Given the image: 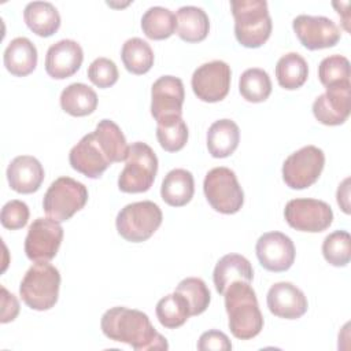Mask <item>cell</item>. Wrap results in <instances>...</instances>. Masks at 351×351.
Returning a JSON list of instances; mask_svg holds the SVG:
<instances>
[{
    "label": "cell",
    "instance_id": "74e56055",
    "mask_svg": "<svg viewBox=\"0 0 351 351\" xmlns=\"http://www.w3.org/2000/svg\"><path fill=\"white\" fill-rule=\"evenodd\" d=\"M118 69L117 64L108 58L95 59L88 69V78L97 88H110L118 81Z\"/></svg>",
    "mask_w": 351,
    "mask_h": 351
},
{
    "label": "cell",
    "instance_id": "d6986e66",
    "mask_svg": "<svg viewBox=\"0 0 351 351\" xmlns=\"http://www.w3.org/2000/svg\"><path fill=\"white\" fill-rule=\"evenodd\" d=\"M351 85L326 88L313 103V114L318 122L326 126L341 125L350 115Z\"/></svg>",
    "mask_w": 351,
    "mask_h": 351
},
{
    "label": "cell",
    "instance_id": "f546056e",
    "mask_svg": "<svg viewBox=\"0 0 351 351\" xmlns=\"http://www.w3.org/2000/svg\"><path fill=\"white\" fill-rule=\"evenodd\" d=\"M177 18L169 8L155 5L148 8L141 18V29L151 40H165L174 34Z\"/></svg>",
    "mask_w": 351,
    "mask_h": 351
},
{
    "label": "cell",
    "instance_id": "5b68a950",
    "mask_svg": "<svg viewBox=\"0 0 351 351\" xmlns=\"http://www.w3.org/2000/svg\"><path fill=\"white\" fill-rule=\"evenodd\" d=\"M156 171L158 158L154 149L143 141H136L129 145L126 163L118 178V188L125 193L147 192L155 181Z\"/></svg>",
    "mask_w": 351,
    "mask_h": 351
},
{
    "label": "cell",
    "instance_id": "f35d334b",
    "mask_svg": "<svg viewBox=\"0 0 351 351\" xmlns=\"http://www.w3.org/2000/svg\"><path fill=\"white\" fill-rule=\"evenodd\" d=\"M30 211L29 207L25 202L22 200H10L7 202L3 208H1V214H0V221L1 225L5 229L10 230H16L23 228L27 223Z\"/></svg>",
    "mask_w": 351,
    "mask_h": 351
},
{
    "label": "cell",
    "instance_id": "7c38bea8",
    "mask_svg": "<svg viewBox=\"0 0 351 351\" xmlns=\"http://www.w3.org/2000/svg\"><path fill=\"white\" fill-rule=\"evenodd\" d=\"M63 240V228L51 218H37L25 239L26 256L33 262H49L58 254Z\"/></svg>",
    "mask_w": 351,
    "mask_h": 351
},
{
    "label": "cell",
    "instance_id": "277c9868",
    "mask_svg": "<svg viewBox=\"0 0 351 351\" xmlns=\"http://www.w3.org/2000/svg\"><path fill=\"white\" fill-rule=\"evenodd\" d=\"M59 287V270L48 262H36L23 276L19 285V295L27 307L44 311L56 304Z\"/></svg>",
    "mask_w": 351,
    "mask_h": 351
},
{
    "label": "cell",
    "instance_id": "1f68e13d",
    "mask_svg": "<svg viewBox=\"0 0 351 351\" xmlns=\"http://www.w3.org/2000/svg\"><path fill=\"white\" fill-rule=\"evenodd\" d=\"M104 145L111 163L126 160L129 145L121 130V128L111 119H101L93 130Z\"/></svg>",
    "mask_w": 351,
    "mask_h": 351
},
{
    "label": "cell",
    "instance_id": "52a82bcc",
    "mask_svg": "<svg viewBox=\"0 0 351 351\" xmlns=\"http://www.w3.org/2000/svg\"><path fill=\"white\" fill-rule=\"evenodd\" d=\"M86 202L88 189L82 182L71 177H59L47 189L43 208L48 218L60 223L84 208Z\"/></svg>",
    "mask_w": 351,
    "mask_h": 351
},
{
    "label": "cell",
    "instance_id": "3957f363",
    "mask_svg": "<svg viewBox=\"0 0 351 351\" xmlns=\"http://www.w3.org/2000/svg\"><path fill=\"white\" fill-rule=\"evenodd\" d=\"M236 40L245 48H259L271 33V18L265 0H232Z\"/></svg>",
    "mask_w": 351,
    "mask_h": 351
},
{
    "label": "cell",
    "instance_id": "5bb4252c",
    "mask_svg": "<svg viewBox=\"0 0 351 351\" xmlns=\"http://www.w3.org/2000/svg\"><path fill=\"white\" fill-rule=\"evenodd\" d=\"M69 162L74 170L88 178H99L111 165V160L95 132L85 134L70 149Z\"/></svg>",
    "mask_w": 351,
    "mask_h": 351
},
{
    "label": "cell",
    "instance_id": "cb8c5ba5",
    "mask_svg": "<svg viewBox=\"0 0 351 351\" xmlns=\"http://www.w3.org/2000/svg\"><path fill=\"white\" fill-rule=\"evenodd\" d=\"M240 141V129L232 119L215 121L207 132V148L214 158L232 155Z\"/></svg>",
    "mask_w": 351,
    "mask_h": 351
},
{
    "label": "cell",
    "instance_id": "d6a6232c",
    "mask_svg": "<svg viewBox=\"0 0 351 351\" xmlns=\"http://www.w3.org/2000/svg\"><path fill=\"white\" fill-rule=\"evenodd\" d=\"M155 313L160 325L167 329H176L178 326H182L191 317L186 300L176 291L170 295L163 296L156 303Z\"/></svg>",
    "mask_w": 351,
    "mask_h": 351
},
{
    "label": "cell",
    "instance_id": "7402d4cb",
    "mask_svg": "<svg viewBox=\"0 0 351 351\" xmlns=\"http://www.w3.org/2000/svg\"><path fill=\"white\" fill-rule=\"evenodd\" d=\"M3 60L12 75H29L37 66V48L29 38L16 37L7 45Z\"/></svg>",
    "mask_w": 351,
    "mask_h": 351
},
{
    "label": "cell",
    "instance_id": "6da1fadb",
    "mask_svg": "<svg viewBox=\"0 0 351 351\" xmlns=\"http://www.w3.org/2000/svg\"><path fill=\"white\" fill-rule=\"evenodd\" d=\"M100 328L110 340L126 343L136 351L169 348L166 337L156 332L148 315L140 310L112 307L103 314Z\"/></svg>",
    "mask_w": 351,
    "mask_h": 351
},
{
    "label": "cell",
    "instance_id": "4dcf8cb0",
    "mask_svg": "<svg viewBox=\"0 0 351 351\" xmlns=\"http://www.w3.org/2000/svg\"><path fill=\"white\" fill-rule=\"evenodd\" d=\"M188 126L182 117L169 115L158 121L156 138L160 147L167 152L182 149L188 141Z\"/></svg>",
    "mask_w": 351,
    "mask_h": 351
},
{
    "label": "cell",
    "instance_id": "83f0119b",
    "mask_svg": "<svg viewBox=\"0 0 351 351\" xmlns=\"http://www.w3.org/2000/svg\"><path fill=\"white\" fill-rule=\"evenodd\" d=\"M308 75L307 62L298 52L282 55L276 64V77L281 88L293 90L300 88Z\"/></svg>",
    "mask_w": 351,
    "mask_h": 351
},
{
    "label": "cell",
    "instance_id": "f1b7e54d",
    "mask_svg": "<svg viewBox=\"0 0 351 351\" xmlns=\"http://www.w3.org/2000/svg\"><path fill=\"white\" fill-rule=\"evenodd\" d=\"M121 59L125 69L132 74H145L154 64V51L143 38L133 37L123 43Z\"/></svg>",
    "mask_w": 351,
    "mask_h": 351
},
{
    "label": "cell",
    "instance_id": "9a60e30c",
    "mask_svg": "<svg viewBox=\"0 0 351 351\" xmlns=\"http://www.w3.org/2000/svg\"><path fill=\"white\" fill-rule=\"evenodd\" d=\"M255 252L259 263L274 273L288 270L296 255L293 241L281 232L263 233L256 241Z\"/></svg>",
    "mask_w": 351,
    "mask_h": 351
},
{
    "label": "cell",
    "instance_id": "9c48e42d",
    "mask_svg": "<svg viewBox=\"0 0 351 351\" xmlns=\"http://www.w3.org/2000/svg\"><path fill=\"white\" fill-rule=\"evenodd\" d=\"M325 166V154L315 145H306L291 154L282 165V180L292 189L311 186Z\"/></svg>",
    "mask_w": 351,
    "mask_h": 351
},
{
    "label": "cell",
    "instance_id": "7a4b0ae2",
    "mask_svg": "<svg viewBox=\"0 0 351 351\" xmlns=\"http://www.w3.org/2000/svg\"><path fill=\"white\" fill-rule=\"evenodd\" d=\"M223 296L232 335L240 340H250L258 336L263 328V317L256 293L250 282L233 281L223 292Z\"/></svg>",
    "mask_w": 351,
    "mask_h": 351
},
{
    "label": "cell",
    "instance_id": "4fadbf2b",
    "mask_svg": "<svg viewBox=\"0 0 351 351\" xmlns=\"http://www.w3.org/2000/svg\"><path fill=\"white\" fill-rule=\"evenodd\" d=\"M292 27L302 45L310 51L335 47L341 37L337 25L321 15H298L292 22Z\"/></svg>",
    "mask_w": 351,
    "mask_h": 351
},
{
    "label": "cell",
    "instance_id": "60d3db41",
    "mask_svg": "<svg viewBox=\"0 0 351 351\" xmlns=\"http://www.w3.org/2000/svg\"><path fill=\"white\" fill-rule=\"evenodd\" d=\"M19 313V303L15 295L10 293L4 287H1V324L14 321Z\"/></svg>",
    "mask_w": 351,
    "mask_h": 351
},
{
    "label": "cell",
    "instance_id": "484cf974",
    "mask_svg": "<svg viewBox=\"0 0 351 351\" xmlns=\"http://www.w3.org/2000/svg\"><path fill=\"white\" fill-rule=\"evenodd\" d=\"M178 37L186 43L203 41L210 30V21L206 11L195 5H184L177 11Z\"/></svg>",
    "mask_w": 351,
    "mask_h": 351
},
{
    "label": "cell",
    "instance_id": "ba28073f",
    "mask_svg": "<svg viewBox=\"0 0 351 351\" xmlns=\"http://www.w3.org/2000/svg\"><path fill=\"white\" fill-rule=\"evenodd\" d=\"M203 191L210 206L221 214H234L244 203V192L233 170L228 167L211 169L203 182Z\"/></svg>",
    "mask_w": 351,
    "mask_h": 351
},
{
    "label": "cell",
    "instance_id": "8d00e7d4",
    "mask_svg": "<svg viewBox=\"0 0 351 351\" xmlns=\"http://www.w3.org/2000/svg\"><path fill=\"white\" fill-rule=\"evenodd\" d=\"M322 255L328 263L343 267L351 259V237L346 230H335L322 243Z\"/></svg>",
    "mask_w": 351,
    "mask_h": 351
},
{
    "label": "cell",
    "instance_id": "d590c367",
    "mask_svg": "<svg viewBox=\"0 0 351 351\" xmlns=\"http://www.w3.org/2000/svg\"><path fill=\"white\" fill-rule=\"evenodd\" d=\"M318 78L325 88L350 85V62L343 55H330L321 60Z\"/></svg>",
    "mask_w": 351,
    "mask_h": 351
},
{
    "label": "cell",
    "instance_id": "603a6c76",
    "mask_svg": "<svg viewBox=\"0 0 351 351\" xmlns=\"http://www.w3.org/2000/svg\"><path fill=\"white\" fill-rule=\"evenodd\" d=\"M195 192V181L191 171L173 169L163 178L160 196L171 207H181L191 202Z\"/></svg>",
    "mask_w": 351,
    "mask_h": 351
},
{
    "label": "cell",
    "instance_id": "836d02e7",
    "mask_svg": "<svg viewBox=\"0 0 351 351\" xmlns=\"http://www.w3.org/2000/svg\"><path fill=\"white\" fill-rule=\"evenodd\" d=\"M239 90L250 103L265 101L271 93V81L263 69H247L239 80Z\"/></svg>",
    "mask_w": 351,
    "mask_h": 351
},
{
    "label": "cell",
    "instance_id": "e0dca14e",
    "mask_svg": "<svg viewBox=\"0 0 351 351\" xmlns=\"http://www.w3.org/2000/svg\"><path fill=\"white\" fill-rule=\"evenodd\" d=\"M84 60V51L74 40H60L52 44L45 56V71L55 80H64L75 74Z\"/></svg>",
    "mask_w": 351,
    "mask_h": 351
},
{
    "label": "cell",
    "instance_id": "ffe728a7",
    "mask_svg": "<svg viewBox=\"0 0 351 351\" xmlns=\"http://www.w3.org/2000/svg\"><path fill=\"white\" fill-rule=\"evenodd\" d=\"M7 180L15 192L33 193L38 191L44 180L43 165L34 156L19 155L8 165Z\"/></svg>",
    "mask_w": 351,
    "mask_h": 351
},
{
    "label": "cell",
    "instance_id": "8fae6325",
    "mask_svg": "<svg viewBox=\"0 0 351 351\" xmlns=\"http://www.w3.org/2000/svg\"><path fill=\"white\" fill-rule=\"evenodd\" d=\"M230 77V66L226 62L211 60L203 63L192 74V90L202 101H221L229 93Z\"/></svg>",
    "mask_w": 351,
    "mask_h": 351
},
{
    "label": "cell",
    "instance_id": "e575fe53",
    "mask_svg": "<svg viewBox=\"0 0 351 351\" xmlns=\"http://www.w3.org/2000/svg\"><path fill=\"white\" fill-rule=\"evenodd\" d=\"M176 292L186 300L191 315H199L204 313L211 300L210 289L207 288L206 282L197 277L184 278L177 285Z\"/></svg>",
    "mask_w": 351,
    "mask_h": 351
},
{
    "label": "cell",
    "instance_id": "8992f818",
    "mask_svg": "<svg viewBox=\"0 0 351 351\" xmlns=\"http://www.w3.org/2000/svg\"><path fill=\"white\" fill-rule=\"evenodd\" d=\"M162 210L151 200L126 204L117 215L115 226L118 233L130 243L148 240L162 223Z\"/></svg>",
    "mask_w": 351,
    "mask_h": 351
},
{
    "label": "cell",
    "instance_id": "4316f807",
    "mask_svg": "<svg viewBox=\"0 0 351 351\" xmlns=\"http://www.w3.org/2000/svg\"><path fill=\"white\" fill-rule=\"evenodd\" d=\"M60 107L73 117L89 115L97 107V95L82 82L70 84L60 93Z\"/></svg>",
    "mask_w": 351,
    "mask_h": 351
},
{
    "label": "cell",
    "instance_id": "ac0fdd59",
    "mask_svg": "<svg viewBox=\"0 0 351 351\" xmlns=\"http://www.w3.org/2000/svg\"><path fill=\"white\" fill-rule=\"evenodd\" d=\"M266 302L271 314L285 319L300 318L308 307L304 293L287 281L273 284L267 292Z\"/></svg>",
    "mask_w": 351,
    "mask_h": 351
},
{
    "label": "cell",
    "instance_id": "d4e9b609",
    "mask_svg": "<svg viewBox=\"0 0 351 351\" xmlns=\"http://www.w3.org/2000/svg\"><path fill=\"white\" fill-rule=\"evenodd\" d=\"M27 27L40 37H49L60 26V15L56 7L48 1H32L23 10Z\"/></svg>",
    "mask_w": 351,
    "mask_h": 351
},
{
    "label": "cell",
    "instance_id": "2e32d148",
    "mask_svg": "<svg viewBox=\"0 0 351 351\" xmlns=\"http://www.w3.org/2000/svg\"><path fill=\"white\" fill-rule=\"evenodd\" d=\"M184 84L174 75L159 77L151 88V114L158 122L169 115H182Z\"/></svg>",
    "mask_w": 351,
    "mask_h": 351
},
{
    "label": "cell",
    "instance_id": "30bf717a",
    "mask_svg": "<svg viewBox=\"0 0 351 351\" xmlns=\"http://www.w3.org/2000/svg\"><path fill=\"white\" fill-rule=\"evenodd\" d=\"M284 217L288 225L299 232L318 233L332 225L333 211L324 200L292 199L284 208Z\"/></svg>",
    "mask_w": 351,
    "mask_h": 351
},
{
    "label": "cell",
    "instance_id": "44dd1931",
    "mask_svg": "<svg viewBox=\"0 0 351 351\" xmlns=\"http://www.w3.org/2000/svg\"><path fill=\"white\" fill-rule=\"evenodd\" d=\"M254 278V269L250 261L239 254H226L215 265L213 280L218 293L223 295L233 281L250 282Z\"/></svg>",
    "mask_w": 351,
    "mask_h": 351
},
{
    "label": "cell",
    "instance_id": "b9f144b4",
    "mask_svg": "<svg viewBox=\"0 0 351 351\" xmlns=\"http://www.w3.org/2000/svg\"><path fill=\"white\" fill-rule=\"evenodd\" d=\"M350 178H346L337 189V203L341 207V210L348 214L350 213V203H348V196H350V188H348Z\"/></svg>",
    "mask_w": 351,
    "mask_h": 351
},
{
    "label": "cell",
    "instance_id": "ab89813d",
    "mask_svg": "<svg viewBox=\"0 0 351 351\" xmlns=\"http://www.w3.org/2000/svg\"><path fill=\"white\" fill-rule=\"evenodd\" d=\"M197 350H200V351H210V350L229 351V350H232V343L223 332L211 329V330L202 333V336L199 337V341H197Z\"/></svg>",
    "mask_w": 351,
    "mask_h": 351
}]
</instances>
